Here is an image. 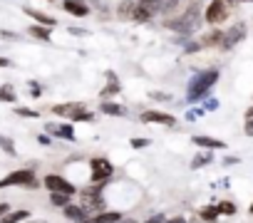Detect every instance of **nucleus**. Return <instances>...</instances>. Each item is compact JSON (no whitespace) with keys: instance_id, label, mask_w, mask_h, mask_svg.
I'll return each instance as SVG.
<instances>
[{"instance_id":"9","label":"nucleus","mask_w":253,"mask_h":223,"mask_svg":"<svg viewBox=\"0 0 253 223\" xmlns=\"http://www.w3.org/2000/svg\"><path fill=\"white\" fill-rule=\"evenodd\" d=\"M45 184L50 191H57V193H67V196H75L77 193V186H72L67 178H62V176H57V174H50V176H45Z\"/></svg>"},{"instance_id":"39","label":"nucleus","mask_w":253,"mask_h":223,"mask_svg":"<svg viewBox=\"0 0 253 223\" xmlns=\"http://www.w3.org/2000/svg\"><path fill=\"white\" fill-rule=\"evenodd\" d=\"M8 211H10V206H8V204H0V218H3Z\"/></svg>"},{"instance_id":"43","label":"nucleus","mask_w":253,"mask_h":223,"mask_svg":"<svg viewBox=\"0 0 253 223\" xmlns=\"http://www.w3.org/2000/svg\"><path fill=\"white\" fill-rule=\"evenodd\" d=\"M226 3H238V0H226Z\"/></svg>"},{"instance_id":"15","label":"nucleus","mask_w":253,"mask_h":223,"mask_svg":"<svg viewBox=\"0 0 253 223\" xmlns=\"http://www.w3.org/2000/svg\"><path fill=\"white\" fill-rule=\"evenodd\" d=\"M117 221H122V213L119 211H102V213L87 218L84 223H117Z\"/></svg>"},{"instance_id":"32","label":"nucleus","mask_w":253,"mask_h":223,"mask_svg":"<svg viewBox=\"0 0 253 223\" xmlns=\"http://www.w3.org/2000/svg\"><path fill=\"white\" fill-rule=\"evenodd\" d=\"M30 87H32V89H30V95H32V97H40V95H42V87H40L37 82H30Z\"/></svg>"},{"instance_id":"24","label":"nucleus","mask_w":253,"mask_h":223,"mask_svg":"<svg viewBox=\"0 0 253 223\" xmlns=\"http://www.w3.org/2000/svg\"><path fill=\"white\" fill-rule=\"evenodd\" d=\"M211 159H214V156H211V151H204V154H199V156H194V161H191V166H194V169H201L204 164H211Z\"/></svg>"},{"instance_id":"27","label":"nucleus","mask_w":253,"mask_h":223,"mask_svg":"<svg viewBox=\"0 0 253 223\" xmlns=\"http://www.w3.org/2000/svg\"><path fill=\"white\" fill-rule=\"evenodd\" d=\"M50 198H52V204H55V206H62V208L70 204V196H67V193H57V191H52Z\"/></svg>"},{"instance_id":"41","label":"nucleus","mask_w":253,"mask_h":223,"mask_svg":"<svg viewBox=\"0 0 253 223\" xmlns=\"http://www.w3.org/2000/svg\"><path fill=\"white\" fill-rule=\"evenodd\" d=\"M0 37H17L15 32H5V30H0Z\"/></svg>"},{"instance_id":"11","label":"nucleus","mask_w":253,"mask_h":223,"mask_svg":"<svg viewBox=\"0 0 253 223\" xmlns=\"http://www.w3.org/2000/svg\"><path fill=\"white\" fill-rule=\"evenodd\" d=\"M137 8H139V3L137 0H122V3L117 5V17L119 20H137Z\"/></svg>"},{"instance_id":"28","label":"nucleus","mask_w":253,"mask_h":223,"mask_svg":"<svg viewBox=\"0 0 253 223\" xmlns=\"http://www.w3.org/2000/svg\"><path fill=\"white\" fill-rule=\"evenodd\" d=\"M201 218H204V221H208V223H214V221L219 218V211H216V206H208V208H204V211H201Z\"/></svg>"},{"instance_id":"13","label":"nucleus","mask_w":253,"mask_h":223,"mask_svg":"<svg viewBox=\"0 0 253 223\" xmlns=\"http://www.w3.org/2000/svg\"><path fill=\"white\" fill-rule=\"evenodd\" d=\"M47 131L52 134V137H57V139H67V142L75 139V129L70 124H47Z\"/></svg>"},{"instance_id":"40","label":"nucleus","mask_w":253,"mask_h":223,"mask_svg":"<svg viewBox=\"0 0 253 223\" xmlns=\"http://www.w3.org/2000/svg\"><path fill=\"white\" fill-rule=\"evenodd\" d=\"M10 64H13V62H10L8 57H0V67H10Z\"/></svg>"},{"instance_id":"25","label":"nucleus","mask_w":253,"mask_h":223,"mask_svg":"<svg viewBox=\"0 0 253 223\" xmlns=\"http://www.w3.org/2000/svg\"><path fill=\"white\" fill-rule=\"evenodd\" d=\"M243 127H246V134H248V137H253V107H248V109H246Z\"/></svg>"},{"instance_id":"19","label":"nucleus","mask_w":253,"mask_h":223,"mask_svg":"<svg viewBox=\"0 0 253 223\" xmlns=\"http://www.w3.org/2000/svg\"><path fill=\"white\" fill-rule=\"evenodd\" d=\"M65 216L70 221H75V223H84V221H87V213L82 211V206H72V204L65 206Z\"/></svg>"},{"instance_id":"21","label":"nucleus","mask_w":253,"mask_h":223,"mask_svg":"<svg viewBox=\"0 0 253 223\" xmlns=\"http://www.w3.org/2000/svg\"><path fill=\"white\" fill-rule=\"evenodd\" d=\"M28 218V211H8L3 218H0V223H20Z\"/></svg>"},{"instance_id":"12","label":"nucleus","mask_w":253,"mask_h":223,"mask_svg":"<svg viewBox=\"0 0 253 223\" xmlns=\"http://www.w3.org/2000/svg\"><path fill=\"white\" fill-rule=\"evenodd\" d=\"M25 15L35 20V25H45V28H52L55 22H57V20H55L52 15L42 13V10H35V8H25Z\"/></svg>"},{"instance_id":"38","label":"nucleus","mask_w":253,"mask_h":223,"mask_svg":"<svg viewBox=\"0 0 253 223\" xmlns=\"http://www.w3.org/2000/svg\"><path fill=\"white\" fill-rule=\"evenodd\" d=\"M164 223H186V218H181V216H176V218H169V221H164Z\"/></svg>"},{"instance_id":"37","label":"nucleus","mask_w":253,"mask_h":223,"mask_svg":"<svg viewBox=\"0 0 253 223\" xmlns=\"http://www.w3.org/2000/svg\"><path fill=\"white\" fill-rule=\"evenodd\" d=\"M201 114H204L201 109H194V112H189V114H186V119H196V117H201Z\"/></svg>"},{"instance_id":"17","label":"nucleus","mask_w":253,"mask_h":223,"mask_svg":"<svg viewBox=\"0 0 253 223\" xmlns=\"http://www.w3.org/2000/svg\"><path fill=\"white\" fill-rule=\"evenodd\" d=\"M99 112H102V114H107V117H124L126 114V107H122L117 102H104L99 107Z\"/></svg>"},{"instance_id":"2","label":"nucleus","mask_w":253,"mask_h":223,"mask_svg":"<svg viewBox=\"0 0 253 223\" xmlns=\"http://www.w3.org/2000/svg\"><path fill=\"white\" fill-rule=\"evenodd\" d=\"M199 22H201L199 3H191L186 13H181V15L174 17V20H169V22H166V28H169V30H174V32H194V30L199 28Z\"/></svg>"},{"instance_id":"16","label":"nucleus","mask_w":253,"mask_h":223,"mask_svg":"<svg viewBox=\"0 0 253 223\" xmlns=\"http://www.w3.org/2000/svg\"><path fill=\"white\" fill-rule=\"evenodd\" d=\"M196 146H204V149H208V151H214V149H223L226 146V142H221V139H214V137H194L191 139Z\"/></svg>"},{"instance_id":"1","label":"nucleus","mask_w":253,"mask_h":223,"mask_svg":"<svg viewBox=\"0 0 253 223\" xmlns=\"http://www.w3.org/2000/svg\"><path fill=\"white\" fill-rule=\"evenodd\" d=\"M216 82H219V70H201V72H196L191 77V82H189V92H186L189 102L204 99L208 95V89L214 87Z\"/></svg>"},{"instance_id":"29","label":"nucleus","mask_w":253,"mask_h":223,"mask_svg":"<svg viewBox=\"0 0 253 223\" xmlns=\"http://www.w3.org/2000/svg\"><path fill=\"white\" fill-rule=\"evenodd\" d=\"M0 146H3V151H5V154H10V156L15 154V144H13V139H10V137H3V134H0Z\"/></svg>"},{"instance_id":"42","label":"nucleus","mask_w":253,"mask_h":223,"mask_svg":"<svg viewBox=\"0 0 253 223\" xmlns=\"http://www.w3.org/2000/svg\"><path fill=\"white\" fill-rule=\"evenodd\" d=\"M117 223H134L132 218H122V221H117Z\"/></svg>"},{"instance_id":"36","label":"nucleus","mask_w":253,"mask_h":223,"mask_svg":"<svg viewBox=\"0 0 253 223\" xmlns=\"http://www.w3.org/2000/svg\"><path fill=\"white\" fill-rule=\"evenodd\" d=\"M164 221H166V218H164L161 213H157V216H152V218H146L144 223H164Z\"/></svg>"},{"instance_id":"31","label":"nucleus","mask_w":253,"mask_h":223,"mask_svg":"<svg viewBox=\"0 0 253 223\" xmlns=\"http://www.w3.org/2000/svg\"><path fill=\"white\" fill-rule=\"evenodd\" d=\"M129 144H132L134 149H144V146H149V139H142V137L137 139V137H134V139H132Z\"/></svg>"},{"instance_id":"33","label":"nucleus","mask_w":253,"mask_h":223,"mask_svg":"<svg viewBox=\"0 0 253 223\" xmlns=\"http://www.w3.org/2000/svg\"><path fill=\"white\" fill-rule=\"evenodd\" d=\"M201 50V42H189L186 45V52H199Z\"/></svg>"},{"instance_id":"10","label":"nucleus","mask_w":253,"mask_h":223,"mask_svg":"<svg viewBox=\"0 0 253 223\" xmlns=\"http://www.w3.org/2000/svg\"><path fill=\"white\" fill-rule=\"evenodd\" d=\"M142 122L144 124H164V127H174L176 124V117L172 114H166V112H157V109H149V112H144L142 114Z\"/></svg>"},{"instance_id":"23","label":"nucleus","mask_w":253,"mask_h":223,"mask_svg":"<svg viewBox=\"0 0 253 223\" xmlns=\"http://www.w3.org/2000/svg\"><path fill=\"white\" fill-rule=\"evenodd\" d=\"M221 37H223V32H219V30L208 32V35L201 40V48H204V45H206V48H208V45H221Z\"/></svg>"},{"instance_id":"30","label":"nucleus","mask_w":253,"mask_h":223,"mask_svg":"<svg viewBox=\"0 0 253 223\" xmlns=\"http://www.w3.org/2000/svg\"><path fill=\"white\" fill-rule=\"evenodd\" d=\"M15 114H20V117H30V119H37V117H40V112H32V109H23V107H15Z\"/></svg>"},{"instance_id":"14","label":"nucleus","mask_w":253,"mask_h":223,"mask_svg":"<svg viewBox=\"0 0 253 223\" xmlns=\"http://www.w3.org/2000/svg\"><path fill=\"white\" fill-rule=\"evenodd\" d=\"M62 8H65L70 15H75V17H84V15H90V8L84 5V0H65V3H62Z\"/></svg>"},{"instance_id":"44","label":"nucleus","mask_w":253,"mask_h":223,"mask_svg":"<svg viewBox=\"0 0 253 223\" xmlns=\"http://www.w3.org/2000/svg\"><path fill=\"white\" fill-rule=\"evenodd\" d=\"M251 213H253V204H251Z\"/></svg>"},{"instance_id":"3","label":"nucleus","mask_w":253,"mask_h":223,"mask_svg":"<svg viewBox=\"0 0 253 223\" xmlns=\"http://www.w3.org/2000/svg\"><path fill=\"white\" fill-rule=\"evenodd\" d=\"M52 114H60V117H70L72 122H92L95 114L87 112V104L82 102H70V104H55L50 107Z\"/></svg>"},{"instance_id":"8","label":"nucleus","mask_w":253,"mask_h":223,"mask_svg":"<svg viewBox=\"0 0 253 223\" xmlns=\"http://www.w3.org/2000/svg\"><path fill=\"white\" fill-rule=\"evenodd\" d=\"M246 37V25L243 22H236L234 28H228L221 37V50H231V48H236V45Z\"/></svg>"},{"instance_id":"20","label":"nucleus","mask_w":253,"mask_h":223,"mask_svg":"<svg viewBox=\"0 0 253 223\" xmlns=\"http://www.w3.org/2000/svg\"><path fill=\"white\" fill-rule=\"evenodd\" d=\"M119 80L114 77V72H107V87L102 89V97H110V95H117L119 92Z\"/></svg>"},{"instance_id":"34","label":"nucleus","mask_w":253,"mask_h":223,"mask_svg":"<svg viewBox=\"0 0 253 223\" xmlns=\"http://www.w3.org/2000/svg\"><path fill=\"white\" fill-rule=\"evenodd\" d=\"M204 109H208V112H216V109H219V99H208Z\"/></svg>"},{"instance_id":"7","label":"nucleus","mask_w":253,"mask_h":223,"mask_svg":"<svg viewBox=\"0 0 253 223\" xmlns=\"http://www.w3.org/2000/svg\"><path fill=\"white\" fill-rule=\"evenodd\" d=\"M206 22L208 25H219L228 17V8H226V0H211L208 8H206Z\"/></svg>"},{"instance_id":"22","label":"nucleus","mask_w":253,"mask_h":223,"mask_svg":"<svg viewBox=\"0 0 253 223\" xmlns=\"http://www.w3.org/2000/svg\"><path fill=\"white\" fill-rule=\"evenodd\" d=\"M0 102H17V92H15L10 84L0 87Z\"/></svg>"},{"instance_id":"35","label":"nucleus","mask_w":253,"mask_h":223,"mask_svg":"<svg viewBox=\"0 0 253 223\" xmlns=\"http://www.w3.org/2000/svg\"><path fill=\"white\" fill-rule=\"evenodd\" d=\"M149 97H152V99H159V102L169 99V95H166V92H149Z\"/></svg>"},{"instance_id":"6","label":"nucleus","mask_w":253,"mask_h":223,"mask_svg":"<svg viewBox=\"0 0 253 223\" xmlns=\"http://www.w3.org/2000/svg\"><path fill=\"white\" fill-rule=\"evenodd\" d=\"M90 166H92V181L95 184L107 181V178L114 174V166L110 164V159H104V156H95V159L90 161Z\"/></svg>"},{"instance_id":"26","label":"nucleus","mask_w":253,"mask_h":223,"mask_svg":"<svg viewBox=\"0 0 253 223\" xmlns=\"http://www.w3.org/2000/svg\"><path fill=\"white\" fill-rule=\"evenodd\" d=\"M216 211H219V216H221V213H226V216H234V213H236V206L231 204V201H221V204L216 206Z\"/></svg>"},{"instance_id":"4","label":"nucleus","mask_w":253,"mask_h":223,"mask_svg":"<svg viewBox=\"0 0 253 223\" xmlns=\"http://www.w3.org/2000/svg\"><path fill=\"white\" fill-rule=\"evenodd\" d=\"M8 186H23V189H37V176L32 169H20L8 174L5 178H0V189H8Z\"/></svg>"},{"instance_id":"18","label":"nucleus","mask_w":253,"mask_h":223,"mask_svg":"<svg viewBox=\"0 0 253 223\" xmlns=\"http://www.w3.org/2000/svg\"><path fill=\"white\" fill-rule=\"evenodd\" d=\"M50 30H52V28H45V25H30V28H28V35L35 37V40H42V42H50V40H52Z\"/></svg>"},{"instance_id":"5","label":"nucleus","mask_w":253,"mask_h":223,"mask_svg":"<svg viewBox=\"0 0 253 223\" xmlns=\"http://www.w3.org/2000/svg\"><path fill=\"white\" fill-rule=\"evenodd\" d=\"M99 189L102 186H92V189H87V191H82V211L84 213H102V208H104V198L99 196Z\"/></svg>"}]
</instances>
